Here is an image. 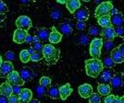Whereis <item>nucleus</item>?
<instances>
[{"label":"nucleus","mask_w":124,"mask_h":103,"mask_svg":"<svg viewBox=\"0 0 124 103\" xmlns=\"http://www.w3.org/2000/svg\"><path fill=\"white\" fill-rule=\"evenodd\" d=\"M116 31V35L119 37H123L124 36V29L123 27H118L115 29Z\"/></svg>","instance_id":"43"},{"label":"nucleus","mask_w":124,"mask_h":103,"mask_svg":"<svg viewBox=\"0 0 124 103\" xmlns=\"http://www.w3.org/2000/svg\"></svg>","instance_id":"60"},{"label":"nucleus","mask_w":124,"mask_h":103,"mask_svg":"<svg viewBox=\"0 0 124 103\" xmlns=\"http://www.w3.org/2000/svg\"><path fill=\"white\" fill-rule=\"evenodd\" d=\"M42 53H43L44 59H46V63L49 64H57L60 55L59 50L54 47L52 44H45L42 50Z\"/></svg>","instance_id":"2"},{"label":"nucleus","mask_w":124,"mask_h":103,"mask_svg":"<svg viewBox=\"0 0 124 103\" xmlns=\"http://www.w3.org/2000/svg\"><path fill=\"white\" fill-rule=\"evenodd\" d=\"M89 17H90V13L86 7H82L74 13V18L78 21H84L85 22L86 20H88Z\"/></svg>","instance_id":"15"},{"label":"nucleus","mask_w":124,"mask_h":103,"mask_svg":"<svg viewBox=\"0 0 124 103\" xmlns=\"http://www.w3.org/2000/svg\"><path fill=\"white\" fill-rule=\"evenodd\" d=\"M73 89L70 83H67V84L63 85V86H61L59 88V95H60V98H61L62 100H66L71 95Z\"/></svg>","instance_id":"13"},{"label":"nucleus","mask_w":124,"mask_h":103,"mask_svg":"<svg viewBox=\"0 0 124 103\" xmlns=\"http://www.w3.org/2000/svg\"><path fill=\"white\" fill-rule=\"evenodd\" d=\"M115 97L116 96H114V95H108V96H107L106 98H105V99H104V101H105V103H112L114 100V98H115Z\"/></svg>","instance_id":"45"},{"label":"nucleus","mask_w":124,"mask_h":103,"mask_svg":"<svg viewBox=\"0 0 124 103\" xmlns=\"http://www.w3.org/2000/svg\"><path fill=\"white\" fill-rule=\"evenodd\" d=\"M19 73H20V76L22 78V80L24 81V83L30 82L31 80H32V78L34 77V73H33V71L28 66L22 67Z\"/></svg>","instance_id":"12"},{"label":"nucleus","mask_w":124,"mask_h":103,"mask_svg":"<svg viewBox=\"0 0 124 103\" xmlns=\"http://www.w3.org/2000/svg\"><path fill=\"white\" fill-rule=\"evenodd\" d=\"M56 1H57V3H59V4H62V5H63V4H67L70 0H56Z\"/></svg>","instance_id":"53"},{"label":"nucleus","mask_w":124,"mask_h":103,"mask_svg":"<svg viewBox=\"0 0 124 103\" xmlns=\"http://www.w3.org/2000/svg\"><path fill=\"white\" fill-rule=\"evenodd\" d=\"M49 35H50V31L46 28H40L36 32V36L42 41H47L49 39Z\"/></svg>","instance_id":"24"},{"label":"nucleus","mask_w":124,"mask_h":103,"mask_svg":"<svg viewBox=\"0 0 124 103\" xmlns=\"http://www.w3.org/2000/svg\"><path fill=\"white\" fill-rule=\"evenodd\" d=\"M7 79H8V82L12 86H21V87L24 84V81L22 80V78L20 76V73L15 70L7 77Z\"/></svg>","instance_id":"10"},{"label":"nucleus","mask_w":124,"mask_h":103,"mask_svg":"<svg viewBox=\"0 0 124 103\" xmlns=\"http://www.w3.org/2000/svg\"><path fill=\"white\" fill-rule=\"evenodd\" d=\"M59 31L62 35H70L72 33L73 26L70 23V21H65L59 24Z\"/></svg>","instance_id":"17"},{"label":"nucleus","mask_w":124,"mask_h":103,"mask_svg":"<svg viewBox=\"0 0 124 103\" xmlns=\"http://www.w3.org/2000/svg\"><path fill=\"white\" fill-rule=\"evenodd\" d=\"M28 52H29V53H30L31 55V54H33V53L35 52V51L33 50V48H32V47H30V48L28 49Z\"/></svg>","instance_id":"54"},{"label":"nucleus","mask_w":124,"mask_h":103,"mask_svg":"<svg viewBox=\"0 0 124 103\" xmlns=\"http://www.w3.org/2000/svg\"><path fill=\"white\" fill-rule=\"evenodd\" d=\"M35 90H36L37 96H38L39 98H42V97L46 93V88L43 87V86H41L40 84L37 85L36 87H35Z\"/></svg>","instance_id":"33"},{"label":"nucleus","mask_w":124,"mask_h":103,"mask_svg":"<svg viewBox=\"0 0 124 103\" xmlns=\"http://www.w3.org/2000/svg\"><path fill=\"white\" fill-rule=\"evenodd\" d=\"M61 11L59 10L58 8H54L51 11V13H50V17H51L52 19H54V20H58L61 18Z\"/></svg>","instance_id":"32"},{"label":"nucleus","mask_w":124,"mask_h":103,"mask_svg":"<svg viewBox=\"0 0 124 103\" xmlns=\"http://www.w3.org/2000/svg\"><path fill=\"white\" fill-rule=\"evenodd\" d=\"M5 57H6V59H7V61H10L11 62V61H13L14 58H15V53L12 51H8V52H6Z\"/></svg>","instance_id":"40"},{"label":"nucleus","mask_w":124,"mask_h":103,"mask_svg":"<svg viewBox=\"0 0 124 103\" xmlns=\"http://www.w3.org/2000/svg\"><path fill=\"white\" fill-rule=\"evenodd\" d=\"M113 5L110 1H105L99 4L94 11V17L95 18H100L106 15H110V12L113 9Z\"/></svg>","instance_id":"3"},{"label":"nucleus","mask_w":124,"mask_h":103,"mask_svg":"<svg viewBox=\"0 0 124 103\" xmlns=\"http://www.w3.org/2000/svg\"><path fill=\"white\" fill-rule=\"evenodd\" d=\"M47 96L52 99H57L58 98H60L59 95V88H57V86H51L49 87L48 89L46 90Z\"/></svg>","instance_id":"22"},{"label":"nucleus","mask_w":124,"mask_h":103,"mask_svg":"<svg viewBox=\"0 0 124 103\" xmlns=\"http://www.w3.org/2000/svg\"><path fill=\"white\" fill-rule=\"evenodd\" d=\"M66 7L71 14H74L76 11L81 8V2L80 0H70L66 4Z\"/></svg>","instance_id":"20"},{"label":"nucleus","mask_w":124,"mask_h":103,"mask_svg":"<svg viewBox=\"0 0 124 103\" xmlns=\"http://www.w3.org/2000/svg\"><path fill=\"white\" fill-rule=\"evenodd\" d=\"M101 36L106 41H113L116 35V31L113 26H109L107 28H104L101 32Z\"/></svg>","instance_id":"11"},{"label":"nucleus","mask_w":124,"mask_h":103,"mask_svg":"<svg viewBox=\"0 0 124 103\" xmlns=\"http://www.w3.org/2000/svg\"><path fill=\"white\" fill-rule=\"evenodd\" d=\"M120 103H124V96L120 98Z\"/></svg>","instance_id":"57"},{"label":"nucleus","mask_w":124,"mask_h":103,"mask_svg":"<svg viewBox=\"0 0 124 103\" xmlns=\"http://www.w3.org/2000/svg\"><path fill=\"white\" fill-rule=\"evenodd\" d=\"M29 103H41V102H40L38 99H36V98H32Z\"/></svg>","instance_id":"55"},{"label":"nucleus","mask_w":124,"mask_h":103,"mask_svg":"<svg viewBox=\"0 0 124 103\" xmlns=\"http://www.w3.org/2000/svg\"><path fill=\"white\" fill-rule=\"evenodd\" d=\"M33 41H34V37H32L31 35H30V34H28V36H27V38H26V42L27 43H32L33 42Z\"/></svg>","instance_id":"46"},{"label":"nucleus","mask_w":124,"mask_h":103,"mask_svg":"<svg viewBox=\"0 0 124 103\" xmlns=\"http://www.w3.org/2000/svg\"><path fill=\"white\" fill-rule=\"evenodd\" d=\"M8 11V7L6 5L5 2H3L2 0H0V14L5 15L6 13Z\"/></svg>","instance_id":"39"},{"label":"nucleus","mask_w":124,"mask_h":103,"mask_svg":"<svg viewBox=\"0 0 124 103\" xmlns=\"http://www.w3.org/2000/svg\"><path fill=\"white\" fill-rule=\"evenodd\" d=\"M8 103H21L19 97L17 95H11L10 97H8Z\"/></svg>","instance_id":"42"},{"label":"nucleus","mask_w":124,"mask_h":103,"mask_svg":"<svg viewBox=\"0 0 124 103\" xmlns=\"http://www.w3.org/2000/svg\"><path fill=\"white\" fill-rule=\"evenodd\" d=\"M112 103H120V98H119V97H118V96H116Z\"/></svg>","instance_id":"52"},{"label":"nucleus","mask_w":124,"mask_h":103,"mask_svg":"<svg viewBox=\"0 0 124 103\" xmlns=\"http://www.w3.org/2000/svg\"><path fill=\"white\" fill-rule=\"evenodd\" d=\"M28 34H29L28 31L17 29L13 33V41L19 44H22L26 42V38L28 36Z\"/></svg>","instance_id":"9"},{"label":"nucleus","mask_w":124,"mask_h":103,"mask_svg":"<svg viewBox=\"0 0 124 103\" xmlns=\"http://www.w3.org/2000/svg\"><path fill=\"white\" fill-rule=\"evenodd\" d=\"M102 2H103V1H102V0H94V3H96V4H101V3H102Z\"/></svg>","instance_id":"56"},{"label":"nucleus","mask_w":124,"mask_h":103,"mask_svg":"<svg viewBox=\"0 0 124 103\" xmlns=\"http://www.w3.org/2000/svg\"><path fill=\"white\" fill-rule=\"evenodd\" d=\"M97 22H98V25L101 28H107L111 25V16L110 15H106L103 17H100L97 19Z\"/></svg>","instance_id":"25"},{"label":"nucleus","mask_w":124,"mask_h":103,"mask_svg":"<svg viewBox=\"0 0 124 103\" xmlns=\"http://www.w3.org/2000/svg\"><path fill=\"white\" fill-rule=\"evenodd\" d=\"M104 68L105 67L103 62L100 59L92 58V59H87L85 61V71L88 77L93 78L98 77L101 75V73L103 72Z\"/></svg>","instance_id":"1"},{"label":"nucleus","mask_w":124,"mask_h":103,"mask_svg":"<svg viewBox=\"0 0 124 103\" xmlns=\"http://www.w3.org/2000/svg\"><path fill=\"white\" fill-rule=\"evenodd\" d=\"M119 13V11H118V9L117 8H115V7H113V9L111 10V12H110V16L112 17V16H114V15H117Z\"/></svg>","instance_id":"49"},{"label":"nucleus","mask_w":124,"mask_h":103,"mask_svg":"<svg viewBox=\"0 0 124 103\" xmlns=\"http://www.w3.org/2000/svg\"><path fill=\"white\" fill-rule=\"evenodd\" d=\"M21 90H22V88H21V86H13V95L19 96Z\"/></svg>","instance_id":"44"},{"label":"nucleus","mask_w":124,"mask_h":103,"mask_svg":"<svg viewBox=\"0 0 124 103\" xmlns=\"http://www.w3.org/2000/svg\"><path fill=\"white\" fill-rule=\"evenodd\" d=\"M20 59L23 64H26L29 61H31V54L29 53L28 50H22L20 52Z\"/></svg>","instance_id":"26"},{"label":"nucleus","mask_w":124,"mask_h":103,"mask_svg":"<svg viewBox=\"0 0 124 103\" xmlns=\"http://www.w3.org/2000/svg\"><path fill=\"white\" fill-rule=\"evenodd\" d=\"M90 46L95 47V48H99V49H102V47L104 46V42L103 40L101 38H94L93 41H91V44Z\"/></svg>","instance_id":"31"},{"label":"nucleus","mask_w":124,"mask_h":103,"mask_svg":"<svg viewBox=\"0 0 124 103\" xmlns=\"http://www.w3.org/2000/svg\"><path fill=\"white\" fill-rule=\"evenodd\" d=\"M118 48H119V50L120 51V52H121V54H122V56H123V58H124V42L121 43Z\"/></svg>","instance_id":"48"},{"label":"nucleus","mask_w":124,"mask_h":103,"mask_svg":"<svg viewBox=\"0 0 124 103\" xmlns=\"http://www.w3.org/2000/svg\"><path fill=\"white\" fill-rule=\"evenodd\" d=\"M79 42L82 44V45H86L89 41V37L86 33H82L80 36H79V39H78Z\"/></svg>","instance_id":"35"},{"label":"nucleus","mask_w":124,"mask_h":103,"mask_svg":"<svg viewBox=\"0 0 124 103\" xmlns=\"http://www.w3.org/2000/svg\"><path fill=\"white\" fill-rule=\"evenodd\" d=\"M13 71H14V65L12 62L10 61L3 62L2 65L0 67V78L8 77Z\"/></svg>","instance_id":"6"},{"label":"nucleus","mask_w":124,"mask_h":103,"mask_svg":"<svg viewBox=\"0 0 124 103\" xmlns=\"http://www.w3.org/2000/svg\"><path fill=\"white\" fill-rule=\"evenodd\" d=\"M0 93L1 95L6 96V97H10L13 95V86L10 85L8 82H5L0 85Z\"/></svg>","instance_id":"18"},{"label":"nucleus","mask_w":124,"mask_h":103,"mask_svg":"<svg viewBox=\"0 0 124 103\" xmlns=\"http://www.w3.org/2000/svg\"><path fill=\"white\" fill-rule=\"evenodd\" d=\"M31 47L33 48V50L35 52H40V51L42 52L43 48H44V44H43V42L40 41H34V42L31 43Z\"/></svg>","instance_id":"36"},{"label":"nucleus","mask_w":124,"mask_h":103,"mask_svg":"<svg viewBox=\"0 0 124 103\" xmlns=\"http://www.w3.org/2000/svg\"><path fill=\"white\" fill-rule=\"evenodd\" d=\"M111 25L113 27H123L124 26V16L122 13L119 12L117 15L111 17Z\"/></svg>","instance_id":"19"},{"label":"nucleus","mask_w":124,"mask_h":103,"mask_svg":"<svg viewBox=\"0 0 124 103\" xmlns=\"http://www.w3.org/2000/svg\"><path fill=\"white\" fill-rule=\"evenodd\" d=\"M4 20H5V15H2V14H0V27L2 26V24H3Z\"/></svg>","instance_id":"50"},{"label":"nucleus","mask_w":124,"mask_h":103,"mask_svg":"<svg viewBox=\"0 0 124 103\" xmlns=\"http://www.w3.org/2000/svg\"><path fill=\"white\" fill-rule=\"evenodd\" d=\"M2 64H3V60H2L1 55H0V67H1V65H2Z\"/></svg>","instance_id":"58"},{"label":"nucleus","mask_w":124,"mask_h":103,"mask_svg":"<svg viewBox=\"0 0 124 103\" xmlns=\"http://www.w3.org/2000/svg\"><path fill=\"white\" fill-rule=\"evenodd\" d=\"M101 32H102V29L98 26L93 25L89 28V35H91V36L101 35Z\"/></svg>","instance_id":"27"},{"label":"nucleus","mask_w":124,"mask_h":103,"mask_svg":"<svg viewBox=\"0 0 124 103\" xmlns=\"http://www.w3.org/2000/svg\"><path fill=\"white\" fill-rule=\"evenodd\" d=\"M78 92L83 98H89L93 94V87L90 84H83L78 88Z\"/></svg>","instance_id":"7"},{"label":"nucleus","mask_w":124,"mask_h":103,"mask_svg":"<svg viewBox=\"0 0 124 103\" xmlns=\"http://www.w3.org/2000/svg\"><path fill=\"white\" fill-rule=\"evenodd\" d=\"M114 71L112 68H104L103 72L99 76L98 82L99 84H109L112 77H114Z\"/></svg>","instance_id":"5"},{"label":"nucleus","mask_w":124,"mask_h":103,"mask_svg":"<svg viewBox=\"0 0 124 103\" xmlns=\"http://www.w3.org/2000/svg\"><path fill=\"white\" fill-rule=\"evenodd\" d=\"M76 28L79 31H84L86 28V23L84 21H78L76 23Z\"/></svg>","instance_id":"41"},{"label":"nucleus","mask_w":124,"mask_h":103,"mask_svg":"<svg viewBox=\"0 0 124 103\" xmlns=\"http://www.w3.org/2000/svg\"><path fill=\"white\" fill-rule=\"evenodd\" d=\"M123 86V74L122 73H117L114 75L110 81V87L114 90H118Z\"/></svg>","instance_id":"8"},{"label":"nucleus","mask_w":124,"mask_h":103,"mask_svg":"<svg viewBox=\"0 0 124 103\" xmlns=\"http://www.w3.org/2000/svg\"><path fill=\"white\" fill-rule=\"evenodd\" d=\"M112 88L109 86L108 84H99L98 87H97V91L98 94H100L101 96H108L110 95Z\"/></svg>","instance_id":"23"},{"label":"nucleus","mask_w":124,"mask_h":103,"mask_svg":"<svg viewBox=\"0 0 124 103\" xmlns=\"http://www.w3.org/2000/svg\"><path fill=\"white\" fill-rule=\"evenodd\" d=\"M110 57L112 58V60L114 61L115 64H121L124 62V58L121 54L120 51L119 50V48H115L113 51L110 53Z\"/></svg>","instance_id":"21"},{"label":"nucleus","mask_w":124,"mask_h":103,"mask_svg":"<svg viewBox=\"0 0 124 103\" xmlns=\"http://www.w3.org/2000/svg\"><path fill=\"white\" fill-rule=\"evenodd\" d=\"M83 2H89V1H90V0H83Z\"/></svg>","instance_id":"59"},{"label":"nucleus","mask_w":124,"mask_h":103,"mask_svg":"<svg viewBox=\"0 0 124 103\" xmlns=\"http://www.w3.org/2000/svg\"><path fill=\"white\" fill-rule=\"evenodd\" d=\"M104 47L107 51L112 52L115 49V44H114L113 41H106V42L104 43Z\"/></svg>","instance_id":"38"},{"label":"nucleus","mask_w":124,"mask_h":103,"mask_svg":"<svg viewBox=\"0 0 124 103\" xmlns=\"http://www.w3.org/2000/svg\"><path fill=\"white\" fill-rule=\"evenodd\" d=\"M62 40V34L57 31L55 27H52V30L50 31V35L48 41L52 44H57L58 42H60Z\"/></svg>","instance_id":"16"},{"label":"nucleus","mask_w":124,"mask_h":103,"mask_svg":"<svg viewBox=\"0 0 124 103\" xmlns=\"http://www.w3.org/2000/svg\"><path fill=\"white\" fill-rule=\"evenodd\" d=\"M30 1H31V0H19V2H20L21 4H23V5H27V4H29V3H30Z\"/></svg>","instance_id":"51"},{"label":"nucleus","mask_w":124,"mask_h":103,"mask_svg":"<svg viewBox=\"0 0 124 103\" xmlns=\"http://www.w3.org/2000/svg\"><path fill=\"white\" fill-rule=\"evenodd\" d=\"M101 102V96L100 94L93 93V95L89 98V103H100Z\"/></svg>","instance_id":"34"},{"label":"nucleus","mask_w":124,"mask_h":103,"mask_svg":"<svg viewBox=\"0 0 124 103\" xmlns=\"http://www.w3.org/2000/svg\"><path fill=\"white\" fill-rule=\"evenodd\" d=\"M103 64L105 68H112L115 66L116 64L114 63V61L110 56H106L103 61Z\"/></svg>","instance_id":"30"},{"label":"nucleus","mask_w":124,"mask_h":103,"mask_svg":"<svg viewBox=\"0 0 124 103\" xmlns=\"http://www.w3.org/2000/svg\"><path fill=\"white\" fill-rule=\"evenodd\" d=\"M0 103H8V98L1 95L0 96Z\"/></svg>","instance_id":"47"},{"label":"nucleus","mask_w":124,"mask_h":103,"mask_svg":"<svg viewBox=\"0 0 124 103\" xmlns=\"http://www.w3.org/2000/svg\"><path fill=\"white\" fill-rule=\"evenodd\" d=\"M16 26H17V29H20L22 31H28L32 26V22L31 19L28 17V16L22 15L20 16L17 19H16Z\"/></svg>","instance_id":"4"},{"label":"nucleus","mask_w":124,"mask_h":103,"mask_svg":"<svg viewBox=\"0 0 124 103\" xmlns=\"http://www.w3.org/2000/svg\"><path fill=\"white\" fill-rule=\"evenodd\" d=\"M89 52H90V54L93 58H95V59H99L100 56H101V49L99 48H95V47L90 46L89 48Z\"/></svg>","instance_id":"28"},{"label":"nucleus","mask_w":124,"mask_h":103,"mask_svg":"<svg viewBox=\"0 0 124 103\" xmlns=\"http://www.w3.org/2000/svg\"><path fill=\"white\" fill-rule=\"evenodd\" d=\"M43 53H41L40 52H35L33 54L31 55V62H39L40 60H42L43 58Z\"/></svg>","instance_id":"37"},{"label":"nucleus","mask_w":124,"mask_h":103,"mask_svg":"<svg viewBox=\"0 0 124 103\" xmlns=\"http://www.w3.org/2000/svg\"><path fill=\"white\" fill-rule=\"evenodd\" d=\"M18 97L21 103H29L32 99V91L29 88H22Z\"/></svg>","instance_id":"14"},{"label":"nucleus","mask_w":124,"mask_h":103,"mask_svg":"<svg viewBox=\"0 0 124 103\" xmlns=\"http://www.w3.org/2000/svg\"><path fill=\"white\" fill-rule=\"evenodd\" d=\"M51 83H52V80L50 77H42L40 78V81H39V84L43 86V87H45V88H49V87H51Z\"/></svg>","instance_id":"29"}]
</instances>
